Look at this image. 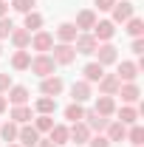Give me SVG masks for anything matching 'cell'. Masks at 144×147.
Here are the masks:
<instances>
[{"instance_id": "obj_34", "label": "cell", "mask_w": 144, "mask_h": 147, "mask_svg": "<svg viewBox=\"0 0 144 147\" xmlns=\"http://www.w3.org/2000/svg\"><path fill=\"white\" fill-rule=\"evenodd\" d=\"M14 31V23L11 17H0V40H9V34Z\"/></svg>"}, {"instance_id": "obj_35", "label": "cell", "mask_w": 144, "mask_h": 147, "mask_svg": "<svg viewBox=\"0 0 144 147\" xmlns=\"http://www.w3.org/2000/svg\"><path fill=\"white\" fill-rule=\"evenodd\" d=\"M88 147H110V142H108L105 133H93V136L88 139Z\"/></svg>"}, {"instance_id": "obj_3", "label": "cell", "mask_w": 144, "mask_h": 147, "mask_svg": "<svg viewBox=\"0 0 144 147\" xmlns=\"http://www.w3.org/2000/svg\"><path fill=\"white\" fill-rule=\"evenodd\" d=\"M48 54H51V59H54L57 65H71L73 59H76V51H73L71 42H54V48Z\"/></svg>"}, {"instance_id": "obj_4", "label": "cell", "mask_w": 144, "mask_h": 147, "mask_svg": "<svg viewBox=\"0 0 144 147\" xmlns=\"http://www.w3.org/2000/svg\"><path fill=\"white\" fill-rule=\"evenodd\" d=\"M71 45H73V51H76V54L93 57V51H96V45H99V42H96V37L90 34V31H79V34H76V40H73Z\"/></svg>"}, {"instance_id": "obj_8", "label": "cell", "mask_w": 144, "mask_h": 147, "mask_svg": "<svg viewBox=\"0 0 144 147\" xmlns=\"http://www.w3.org/2000/svg\"><path fill=\"white\" fill-rule=\"evenodd\" d=\"M62 91H65V82H62V76H57V74L45 76V79L40 82V93H42V96H51V99H57Z\"/></svg>"}, {"instance_id": "obj_28", "label": "cell", "mask_w": 144, "mask_h": 147, "mask_svg": "<svg viewBox=\"0 0 144 147\" xmlns=\"http://www.w3.org/2000/svg\"><path fill=\"white\" fill-rule=\"evenodd\" d=\"M17 130H20V125H14V122L9 119V122L0 125V139H3L6 144H11V142H17Z\"/></svg>"}, {"instance_id": "obj_6", "label": "cell", "mask_w": 144, "mask_h": 147, "mask_svg": "<svg viewBox=\"0 0 144 147\" xmlns=\"http://www.w3.org/2000/svg\"><path fill=\"white\" fill-rule=\"evenodd\" d=\"M110 14H113L110 20H113L116 26H119V23L124 26V23H127L130 17H136V6H133L130 0H116V6L110 9Z\"/></svg>"}, {"instance_id": "obj_11", "label": "cell", "mask_w": 144, "mask_h": 147, "mask_svg": "<svg viewBox=\"0 0 144 147\" xmlns=\"http://www.w3.org/2000/svg\"><path fill=\"white\" fill-rule=\"evenodd\" d=\"M82 122L88 125V130H90V133H105V127H108V122H110V119H108V116H99L96 110L90 108V110H85Z\"/></svg>"}, {"instance_id": "obj_42", "label": "cell", "mask_w": 144, "mask_h": 147, "mask_svg": "<svg viewBox=\"0 0 144 147\" xmlns=\"http://www.w3.org/2000/svg\"><path fill=\"white\" fill-rule=\"evenodd\" d=\"M6 147H20V144H17V142H11V144H6Z\"/></svg>"}, {"instance_id": "obj_25", "label": "cell", "mask_w": 144, "mask_h": 147, "mask_svg": "<svg viewBox=\"0 0 144 147\" xmlns=\"http://www.w3.org/2000/svg\"><path fill=\"white\" fill-rule=\"evenodd\" d=\"M48 139H51L57 147L68 144V142H71V136H68V125H57V122H54V127L48 130Z\"/></svg>"}, {"instance_id": "obj_24", "label": "cell", "mask_w": 144, "mask_h": 147, "mask_svg": "<svg viewBox=\"0 0 144 147\" xmlns=\"http://www.w3.org/2000/svg\"><path fill=\"white\" fill-rule=\"evenodd\" d=\"M82 74H85V76H82L85 82H90V85H96V82H99V79L105 76V68H102V65H99V62L93 59V62H88V65L82 68Z\"/></svg>"}, {"instance_id": "obj_16", "label": "cell", "mask_w": 144, "mask_h": 147, "mask_svg": "<svg viewBox=\"0 0 144 147\" xmlns=\"http://www.w3.org/2000/svg\"><path fill=\"white\" fill-rule=\"evenodd\" d=\"M96 20H99V14H96L93 9H82V11L76 14V20H73V26H76V31H90V28L96 26Z\"/></svg>"}, {"instance_id": "obj_40", "label": "cell", "mask_w": 144, "mask_h": 147, "mask_svg": "<svg viewBox=\"0 0 144 147\" xmlns=\"http://www.w3.org/2000/svg\"><path fill=\"white\" fill-rule=\"evenodd\" d=\"M9 110V102H6V93H0V116Z\"/></svg>"}, {"instance_id": "obj_39", "label": "cell", "mask_w": 144, "mask_h": 147, "mask_svg": "<svg viewBox=\"0 0 144 147\" xmlns=\"http://www.w3.org/2000/svg\"><path fill=\"white\" fill-rule=\"evenodd\" d=\"M0 17H9V0H0Z\"/></svg>"}, {"instance_id": "obj_19", "label": "cell", "mask_w": 144, "mask_h": 147, "mask_svg": "<svg viewBox=\"0 0 144 147\" xmlns=\"http://www.w3.org/2000/svg\"><path fill=\"white\" fill-rule=\"evenodd\" d=\"M93 110H96V113H99V116H113V113H116V96H102V93H99V96H96V102H93Z\"/></svg>"}, {"instance_id": "obj_21", "label": "cell", "mask_w": 144, "mask_h": 147, "mask_svg": "<svg viewBox=\"0 0 144 147\" xmlns=\"http://www.w3.org/2000/svg\"><path fill=\"white\" fill-rule=\"evenodd\" d=\"M9 40H11L14 51H26V48L31 45V31H26V28H17V26H14V31L9 34Z\"/></svg>"}, {"instance_id": "obj_1", "label": "cell", "mask_w": 144, "mask_h": 147, "mask_svg": "<svg viewBox=\"0 0 144 147\" xmlns=\"http://www.w3.org/2000/svg\"><path fill=\"white\" fill-rule=\"evenodd\" d=\"M28 71L34 74V76H40V79H45V76H51V74L57 71V62L51 59V54H34Z\"/></svg>"}, {"instance_id": "obj_17", "label": "cell", "mask_w": 144, "mask_h": 147, "mask_svg": "<svg viewBox=\"0 0 144 147\" xmlns=\"http://www.w3.org/2000/svg\"><path fill=\"white\" fill-rule=\"evenodd\" d=\"M96 85H99V93H102V96H116L122 82H119V76H116V74H105Z\"/></svg>"}, {"instance_id": "obj_41", "label": "cell", "mask_w": 144, "mask_h": 147, "mask_svg": "<svg viewBox=\"0 0 144 147\" xmlns=\"http://www.w3.org/2000/svg\"><path fill=\"white\" fill-rule=\"evenodd\" d=\"M37 147H57V144L51 142V139H40V142H37Z\"/></svg>"}, {"instance_id": "obj_33", "label": "cell", "mask_w": 144, "mask_h": 147, "mask_svg": "<svg viewBox=\"0 0 144 147\" xmlns=\"http://www.w3.org/2000/svg\"><path fill=\"white\" fill-rule=\"evenodd\" d=\"M37 0H11V9L20 11V14H28V11H34Z\"/></svg>"}, {"instance_id": "obj_9", "label": "cell", "mask_w": 144, "mask_h": 147, "mask_svg": "<svg viewBox=\"0 0 144 147\" xmlns=\"http://www.w3.org/2000/svg\"><path fill=\"white\" fill-rule=\"evenodd\" d=\"M116 96H122V105H139V99H141V88H139L136 82H122Z\"/></svg>"}, {"instance_id": "obj_15", "label": "cell", "mask_w": 144, "mask_h": 147, "mask_svg": "<svg viewBox=\"0 0 144 147\" xmlns=\"http://www.w3.org/2000/svg\"><path fill=\"white\" fill-rule=\"evenodd\" d=\"M9 119H11L14 125H28V122L34 119V108H31V105H11Z\"/></svg>"}, {"instance_id": "obj_5", "label": "cell", "mask_w": 144, "mask_h": 147, "mask_svg": "<svg viewBox=\"0 0 144 147\" xmlns=\"http://www.w3.org/2000/svg\"><path fill=\"white\" fill-rule=\"evenodd\" d=\"M28 48H34L37 54H48V51L54 48V34H51V31H45V28L34 31V34H31V45H28Z\"/></svg>"}, {"instance_id": "obj_26", "label": "cell", "mask_w": 144, "mask_h": 147, "mask_svg": "<svg viewBox=\"0 0 144 147\" xmlns=\"http://www.w3.org/2000/svg\"><path fill=\"white\" fill-rule=\"evenodd\" d=\"M42 23H45V20H42V14H40L37 9H34V11H28V14H23V28L31 31V34L42 28Z\"/></svg>"}, {"instance_id": "obj_36", "label": "cell", "mask_w": 144, "mask_h": 147, "mask_svg": "<svg viewBox=\"0 0 144 147\" xmlns=\"http://www.w3.org/2000/svg\"><path fill=\"white\" fill-rule=\"evenodd\" d=\"M116 6V0H93V11H110Z\"/></svg>"}, {"instance_id": "obj_2", "label": "cell", "mask_w": 144, "mask_h": 147, "mask_svg": "<svg viewBox=\"0 0 144 147\" xmlns=\"http://www.w3.org/2000/svg\"><path fill=\"white\" fill-rule=\"evenodd\" d=\"M93 57H96V62H99L102 68H108V65H116V62H119V48H116L113 42H99L96 51H93Z\"/></svg>"}, {"instance_id": "obj_38", "label": "cell", "mask_w": 144, "mask_h": 147, "mask_svg": "<svg viewBox=\"0 0 144 147\" xmlns=\"http://www.w3.org/2000/svg\"><path fill=\"white\" fill-rule=\"evenodd\" d=\"M11 85H14V82H11V74H0V93H6Z\"/></svg>"}, {"instance_id": "obj_10", "label": "cell", "mask_w": 144, "mask_h": 147, "mask_svg": "<svg viewBox=\"0 0 144 147\" xmlns=\"http://www.w3.org/2000/svg\"><path fill=\"white\" fill-rule=\"evenodd\" d=\"M68 136H71V142H73L76 147H85V144H88V139L93 136V133L88 130V125H85V122H73V125H68Z\"/></svg>"}, {"instance_id": "obj_43", "label": "cell", "mask_w": 144, "mask_h": 147, "mask_svg": "<svg viewBox=\"0 0 144 147\" xmlns=\"http://www.w3.org/2000/svg\"><path fill=\"white\" fill-rule=\"evenodd\" d=\"M0 54H3V45H0Z\"/></svg>"}, {"instance_id": "obj_32", "label": "cell", "mask_w": 144, "mask_h": 147, "mask_svg": "<svg viewBox=\"0 0 144 147\" xmlns=\"http://www.w3.org/2000/svg\"><path fill=\"white\" fill-rule=\"evenodd\" d=\"M31 122H34V130L40 133V136H42V133H48V130L54 127V116H34Z\"/></svg>"}, {"instance_id": "obj_29", "label": "cell", "mask_w": 144, "mask_h": 147, "mask_svg": "<svg viewBox=\"0 0 144 147\" xmlns=\"http://www.w3.org/2000/svg\"><path fill=\"white\" fill-rule=\"evenodd\" d=\"M124 142H130V144H133V147L144 144V127H141V125H139V122L127 127V136H124Z\"/></svg>"}, {"instance_id": "obj_13", "label": "cell", "mask_w": 144, "mask_h": 147, "mask_svg": "<svg viewBox=\"0 0 144 147\" xmlns=\"http://www.w3.org/2000/svg\"><path fill=\"white\" fill-rule=\"evenodd\" d=\"M71 99H73V102H79V105H85L88 99H93V85L85 82V79L73 82V85H71Z\"/></svg>"}, {"instance_id": "obj_44", "label": "cell", "mask_w": 144, "mask_h": 147, "mask_svg": "<svg viewBox=\"0 0 144 147\" xmlns=\"http://www.w3.org/2000/svg\"><path fill=\"white\" fill-rule=\"evenodd\" d=\"M139 147H144V144H139Z\"/></svg>"}, {"instance_id": "obj_20", "label": "cell", "mask_w": 144, "mask_h": 147, "mask_svg": "<svg viewBox=\"0 0 144 147\" xmlns=\"http://www.w3.org/2000/svg\"><path fill=\"white\" fill-rule=\"evenodd\" d=\"M113 116H119L116 122H122V125L130 127V125H136V122H139V108H136V105H122V108H116Z\"/></svg>"}, {"instance_id": "obj_22", "label": "cell", "mask_w": 144, "mask_h": 147, "mask_svg": "<svg viewBox=\"0 0 144 147\" xmlns=\"http://www.w3.org/2000/svg\"><path fill=\"white\" fill-rule=\"evenodd\" d=\"M76 34H79V31H76L73 23H59L57 31H54V42H73Z\"/></svg>"}, {"instance_id": "obj_23", "label": "cell", "mask_w": 144, "mask_h": 147, "mask_svg": "<svg viewBox=\"0 0 144 147\" xmlns=\"http://www.w3.org/2000/svg\"><path fill=\"white\" fill-rule=\"evenodd\" d=\"M34 113L37 116H54L57 113V99H51V96H40L34 102Z\"/></svg>"}, {"instance_id": "obj_30", "label": "cell", "mask_w": 144, "mask_h": 147, "mask_svg": "<svg viewBox=\"0 0 144 147\" xmlns=\"http://www.w3.org/2000/svg\"><path fill=\"white\" fill-rule=\"evenodd\" d=\"M62 113H65V119H68V122H82V116H85V105H79V102H71V105H68V108L62 110Z\"/></svg>"}, {"instance_id": "obj_31", "label": "cell", "mask_w": 144, "mask_h": 147, "mask_svg": "<svg viewBox=\"0 0 144 147\" xmlns=\"http://www.w3.org/2000/svg\"><path fill=\"white\" fill-rule=\"evenodd\" d=\"M124 31H127L130 37H141V34H144V20H141V17H130V20L124 23Z\"/></svg>"}, {"instance_id": "obj_27", "label": "cell", "mask_w": 144, "mask_h": 147, "mask_svg": "<svg viewBox=\"0 0 144 147\" xmlns=\"http://www.w3.org/2000/svg\"><path fill=\"white\" fill-rule=\"evenodd\" d=\"M28 65H31V51H28V48L11 54V68H14V71H28Z\"/></svg>"}, {"instance_id": "obj_14", "label": "cell", "mask_w": 144, "mask_h": 147, "mask_svg": "<svg viewBox=\"0 0 144 147\" xmlns=\"http://www.w3.org/2000/svg\"><path fill=\"white\" fill-rule=\"evenodd\" d=\"M37 142H40V133L34 130V125L28 122V125H20L17 130V144L20 147H37Z\"/></svg>"}, {"instance_id": "obj_12", "label": "cell", "mask_w": 144, "mask_h": 147, "mask_svg": "<svg viewBox=\"0 0 144 147\" xmlns=\"http://www.w3.org/2000/svg\"><path fill=\"white\" fill-rule=\"evenodd\" d=\"M116 76H119V82H136L139 65L133 59H122V62H116Z\"/></svg>"}, {"instance_id": "obj_18", "label": "cell", "mask_w": 144, "mask_h": 147, "mask_svg": "<svg viewBox=\"0 0 144 147\" xmlns=\"http://www.w3.org/2000/svg\"><path fill=\"white\" fill-rule=\"evenodd\" d=\"M28 88L26 85H11L9 91H6V102L9 105H28Z\"/></svg>"}, {"instance_id": "obj_7", "label": "cell", "mask_w": 144, "mask_h": 147, "mask_svg": "<svg viewBox=\"0 0 144 147\" xmlns=\"http://www.w3.org/2000/svg\"><path fill=\"white\" fill-rule=\"evenodd\" d=\"M90 34L96 37V42H110L116 37V23L113 20H96V26L90 28Z\"/></svg>"}, {"instance_id": "obj_37", "label": "cell", "mask_w": 144, "mask_h": 147, "mask_svg": "<svg viewBox=\"0 0 144 147\" xmlns=\"http://www.w3.org/2000/svg\"><path fill=\"white\" fill-rule=\"evenodd\" d=\"M130 51H133V54H139V57L144 54V37H133V45H130Z\"/></svg>"}]
</instances>
